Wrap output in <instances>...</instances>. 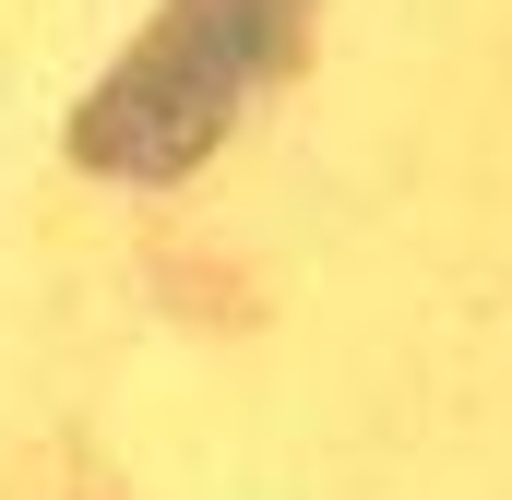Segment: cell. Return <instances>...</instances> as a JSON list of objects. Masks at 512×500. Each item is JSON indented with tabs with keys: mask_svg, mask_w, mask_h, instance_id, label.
Returning <instances> with one entry per match:
<instances>
[{
	"mask_svg": "<svg viewBox=\"0 0 512 500\" xmlns=\"http://www.w3.org/2000/svg\"><path fill=\"white\" fill-rule=\"evenodd\" d=\"M298 36H310V0H155V24L72 108V167L84 179H131V191L191 179L286 84Z\"/></svg>",
	"mask_w": 512,
	"mask_h": 500,
	"instance_id": "6da1fadb",
	"label": "cell"
}]
</instances>
